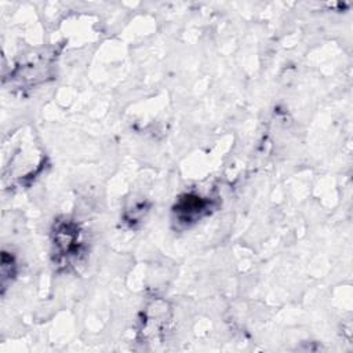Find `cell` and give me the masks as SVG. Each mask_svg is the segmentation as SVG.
I'll return each mask as SVG.
<instances>
[{
    "label": "cell",
    "mask_w": 353,
    "mask_h": 353,
    "mask_svg": "<svg viewBox=\"0 0 353 353\" xmlns=\"http://www.w3.org/2000/svg\"><path fill=\"white\" fill-rule=\"evenodd\" d=\"M79 229L77 225L70 221H61L57 222L54 229V245L57 261L61 259H70L76 256L80 248V239H79Z\"/></svg>",
    "instance_id": "1"
},
{
    "label": "cell",
    "mask_w": 353,
    "mask_h": 353,
    "mask_svg": "<svg viewBox=\"0 0 353 353\" xmlns=\"http://www.w3.org/2000/svg\"><path fill=\"white\" fill-rule=\"evenodd\" d=\"M205 210H207L205 200H203L199 196L186 194L185 197L179 199L174 211L181 222H190V221H194L196 218H200Z\"/></svg>",
    "instance_id": "2"
}]
</instances>
